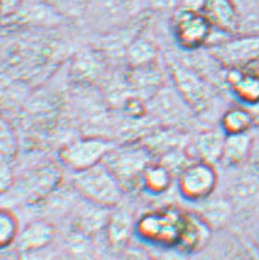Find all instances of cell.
I'll use <instances>...</instances> for the list:
<instances>
[{
  "mask_svg": "<svg viewBox=\"0 0 259 260\" xmlns=\"http://www.w3.org/2000/svg\"><path fill=\"white\" fill-rule=\"evenodd\" d=\"M154 160V155L144 144L131 143L114 147L103 162L115 176L123 192L142 187L144 171Z\"/></svg>",
  "mask_w": 259,
  "mask_h": 260,
  "instance_id": "6da1fadb",
  "label": "cell"
},
{
  "mask_svg": "<svg viewBox=\"0 0 259 260\" xmlns=\"http://www.w3.org/2000/svg\"><path fill=\"white\" fill-rule=\"evenodd\" d=\"M74 184L86 201L105 208H115L122 188L104 162L74 175Z\"/></svg>",
  "mask_w": 259,
  "mask_h": 260,
  "instance_id": "7a4b0ae2",
  "label": "cell"
},
{
  "mask_svg": "<svg viewBox=\"0 0 259 260\" xmlns=\"http://www.w3.org/2000/svg\"><path fill=\"white\" fill-rule=\"evenodd\" d=\"M183 221V211L175 208L144 214L136 222V234L146 243L154 247H176Z\"/></svg>",
  "mask_w": 259,
  "mask_h": 260,
  "instance_id": "3957f363",
  "label": "cell"
},
{
  "mask_svg": "<svg viewBox=\"0 0 259 260\" xmlns=\"http://www.w3.org/2000/svg\"><path fill=\"white\" fill-rule=\"evenodd\" d=\"M209 55L224 69H247L259 62V35H237L209 47Z\"/></svg>",
  "mask_w": 259,
  "mask_h": 260,
  "instance_id": "277c9868",
  "label": "cell"
},
{
  "mask_svg": "<svg viewBox=\"0 0 259 260\" xmlns=\"http://www.w3.org/2000/svg\"><path fill=\"white\" fill-rule=\"evenodd\" d=\"M115 146L99 137H87L74 141L60 150L59 159L66 169L76 174L103 162Z\"/></svg>",
  "mask_w": 259,
  "mask_h": 260,
  "instance_id": "5b68a950",
  "label": "cell"
},
{
  "mask_svg": "<svg viewBox=\"0 0 259 260\" xmlns=\"http://www.w3.org/2000/svg\"><path fill=\"white\" fill-rule=\"evenodd\" d=\"M218 175L213 164L193 160L177 175L180 194L188 202L207 201L216 188Z\"/></svg>",
  "mask_w": 259,
  "mask_h": 260,
  "instance_id": "8992f818",
  "label": "cell"
},
{
  "mask_svg": "<svg viewBox=\"0 0 259 260\" xmlns=\"http://www.w3.org/2000/svg\"><path fill=\"white\" fill-rule=\"evenodd\" d=\"M213 26L203 13L177 11L174 19V36L182 49L193 51L208 47L213 35Z\"/></svg>",
  "mask_w": 259,
  "mask_h": 260,
  "instance_id": "52a82bcc",
  "label": "cell"
},
{
  "mask_svg": "<svg viewBox=\"0 0 259 260\" xmlns=\"http://www.w3.org/2000/svg\"><path fill=\"white\" fill-rule=\"evenodd\" d=\"M170 71L175 88L188 108L196 114L203 113L212 99L206 80L197 71L180 63H173Z\"/></svg>",
  "mask_w": 259,
  "mask_h": 260,
  "instance_id": "ba28073f",
  "label": "cell"
},
{
  "mask_svg": "<svg viewBox=\"0 0 259 260\" xmlns=\"http://www.w3.org/2000/svg\"><path fill=\"white\" fill-rule=\"evenodd\" d=\"M212 238V226L201 215L183 211V221L176 248L191 254L204 249Z\"/></svg>",
  "mask_w": 259,
  "mask_h": 260,
  "instance_id": "9c48e42d",
  "label": "cell"
},
{
  "mask_svg": "<svg viewBox=\"0 0 259 260\" xmlns=\"http://www.w3.org/2000/svg\"><path fill=\"white\" fill-rule=\"evenodd\" d=\"M225 82L231 93L247 107L259 104V72L251 68L228 69Z\"/></svg>",
  "mask_w": 259,
  "mask_h": 260,
  "instance_id": "30bf717a",
  "label": "cell"
},
{
  "mask_svg": "<svg viewBox=\"0 0 259 260\" xmlns=\"http://www.w3.org/2000/svg\"><path fill=\"white\" fill-rule=\"evenodd\" d=\"M203 14L213 28L229 36L240 35V15L234 0H208Z\"/></svg>",
  "mask_w": 259,
  "mask_h": 260,
  "instance_id": "8fae6325",
  "label": "cell"
},
{
  "mask_svg": "<svg viewBox=\"0 0 259 260\" xmlns=\"http://www.w3.org/2000/svg\"><path fill=\"white\" fill-rule=\"evenodd\" d=\"M226 135L222 129H208L196 136L192 143V158L214 164L220 161Z\"/></svg>",
  "mask_w": 259,
  "mask_h": 260,
  "instance_id": "7c38bea8",
  "label": "cell"
},
{
  "mask_svg": "<svg viewBox=\"0 0 259 260\" xmlns=\"http://www.w3.org/2000/svg\"><path fill=\"white\" fill-rule=\"evenodd\" d=\"M136 222L134 216L125 209H116L110 213L104 230L110 246L119 248V250L127 246L132 234L136 232Z\"/></svg>",
  "mask_w": 259,
  "mask_h": 260,
  "instance_id": "4fadbf2b",
  "label": "cell"
},
{
  "mask_svg": "<svg viewBox=\"0 0 259 260\" xmlns=\"http://www.w3.org/2000/svg\"><path fill=\"white\" fill-rule=\"evenodd\" d=\"M56 230L47 221H33L25 226L17 238V248L21 252H29L46 248L53 243Z\"/></svg>",
  "mask_w": 259,
  "mask_h": 260,
  "instance_id": "5bb4252c",
  "label": "cell"
},
{
  "mask_svg": "<svg viewBox=\"0 0 259 260\" xmlns=\"http://www.w3.org/2000/svg\"><path fill=\"white\" fill-rule=\"evenodd\" d=\"M252 137L247 134L226 135L220 162L225 166H240L251 156Z\"/></svg>",
  "mask_w": 259,
  "mask_h": 260,
  "instance_id": "9a60e30c",
  "label": "cell"
},
{
  "mask_svg": "<svg viewBox=\"0 0 259 260\" xmlns=\"http://www.w3.org/2000/svg\"><path fill=\"white\" fill-rule=\"evenodd\" d=\"M174 174L163 162L153 161L144 171L142 177V188L150 194H163L171 187Z\"/></svg>",
  "mask_w": 259,
  "mask_h": 260,
  "instance_id": "2e32d148",
  "label": "cell"
},
{
  "mask_svg": "<svg viewBox=\"0 0 259 260\" xmlns=\"http://www.w3.org/2000/svg\"><path fill=\"white\" fill-rule=\"evenodd\" d=\"M255 123L252 111L246 108H231L220 119V127L225 135L247 134Z\"/></svg>",
  "mask_w": 259,
  "mask_h": 260,
  "instance_id": "e0dca14e",
  "label": "cell"
},
{
  "mask_svg": "<svg viewBox=\"0 0 259 260\" xmlns=\"http://www.w3.org/2000/svg\"><path fill=\"white\" fill-rule=\"evenodd\" d=\"M59 174L58 171L54 170L52 168H44L37 174L32 175L28 177L23 184L22 196L27 199L41 198L46 193L49 192L53 188V186L58 182Z\"/></svg>",
  "mask_w": 259,
  "mask_h": 260,
  "instance_id": "ac0fdd59",
  "label": "cell"
},
{
  "mask_svg": "<svg viewBox=\"0 0 259 260\" xmlns=\"http://www.w3.org/2000/svg\"><path fill=\"white\" fill-rule=\"evenodd\" d=\"M109 208L102 207L92 203V208H83L78 214V232L83 235H91L98 232L99 230H105L110 213H105Z\"/></svg>",
  "mask_w": 259,
  "mask_h": 260,
  "instance_id": "d6986e66",
  "label": "cell"
},
{
  "mask_svg": "<svg viewBox=\"0 0 259 260\" xmlns=\"http://www.w3.org/2000/svg\"><path fill=\"white\" fill-rule=\"evenodd\" d=\"M156 56L155 47L152 42L144 38H137L128 45L127 61L132 69L147 68L154 65Z\"/></svg>",
  "mask_w": 259,
  "mask_h": 260,
  "instance_id": "ffe728a7",
  "label": "cell"
},
{
  "mask_svg": "<svg viewBox=\"0 0 259 260\" xmlns=\"http://www.w3.org/2000/svg\"><path fill=\"white\" fill-rule=\"evenodd\" d=\"M240 15V35H259V0H234Z\"/></svg>",
  "mask_w": 259,
  "mask_h": 260,
  "instance_id": "44dd1931",
  "label": "cell"
},
{
  "mask_svg": "<svg viewBox=\"0 0 259 260\" xmlns=\"http://www.w3.org/2000/svg\"><path fill=\"white\" fill-rule=\"evenodd\" d=\"M20 235L19 220L11 210L3 209L0 215V244L7 248L17 241Z\"/></svg>",
  "mask_w": 259,
  "mask_h": 260,
  "instance_id": "7402d4cb",
  "label": "cell"
},
{
  "mask_svg": "<svg viewBox=\"0 0 259 260\" xmlns=\"http://www.w3.org/2000/svg\"><path fill=\"white\" fill-rule=\"evenodd\" d=\"M174 94L175 93H173L171 90H168V92L158 90L154 96L153 108H154L155 113L169 120H173V117L180 116V114H181L180 105L176 104L177 101Z\"/></svg>",
  "mask_w": 259,
  "mask_h": 260,
  "instance_id": "603a6c76",
  "label": "cell"
},
{
  "mask_svg": "<svg viewBox=\"0 0 259 260\" xmlns=\"http://www.w3.org/2000/svg\"><path fill=\"white\" fill-rule=\"evenodd\" d=\"M259 193V180L255 176L240 178L233 187V194L239 199L254 198Z\"/></svg>",
  "mask_w": 259,
  "mask_h": 260,
  "instance_id": "cb8c5ba5",
  "label": "cell"
},
{
  "mask_svg": "<svg viewBox=\"0 0 259 260\" xmlns=\"http://www.w3.org/2000/svg\"><path fill=\"white\" fill-rule=\"evenodd\" d=\"M17 141L13 127L9 125L5 120L2 122V159L9 161L16 154Z\"/></svg>",
  "mask_w": 259,
  "mask_h": 260,
  "instance_id": "d4e9b609",
  "label": "cell"
},
{
  "mask_svg": "<svg viewBox=\"0 0 259 260\" xmlns=\"http://www.w3.org/2000/svg\"><path fill=\"white\" fill-rule=\"evenodd\" d=\"M230 214V208L226 203H222V201H216L214 203H210L204 209V214L201 215L210 226L220 225L228 219Z\"/></svg>",
  "mask_w": 259,
  "mask_h": 260,
  "instance_id": "484cf974",
  "label": "cell"
},
{
  "mask_svg": "<svg viewBox=\"0 0 259 260\" xmlns=\"http://www.w3.org/2000/svg\"><path fill=\"white\" fill-rule=\"evenodd\" d=\"M156 252L152 253L154 260H188V254L176 247L160 248L155 247Z\"/></svg>",
  "mask_w": 259,
  "mask_h": 260,
  "instance_id": "4316f807",
  "label": "cell"
},
{
  "mask_svg": "<svg viewBox=\"0 0 259 260\" xmlns=\"http://www.w3.org/2000/svg\"><path fill=\"white\" fill-rule=\"evenodd\" d=\"M117 260H154L152 253H148L142 248L125 247L120 252Z\"/></svg>",
  "mask_w": 259,
  "mask_h": 260,
  "instance_id": "83f0119b",
  "label": "cell"
},
{
  "mask_svg": "<svg viewBox=\"0 0 259 260\" xmlns=\"http://www.w3.org/2000/svg\"><path fill=\"white\" fill-rule=\"evenodd\" d=\"M208 0H180L179 9L192 13H203Z\"/></svg>",
  "mask_w": 259,
  "mask_h": 260,
  "instance_id": "f1b7e54d",
  "label": "cell"
},
{
  "mask_svg": "<svg viewBox=\"0 0 259 260\" xmlns=\"http://www.w3.org/2000/svg\"><path fill=\"white\" fill-rule=\"evenodd\" d=\"M23 0H2V16L3 19H7L9 16H13L22 5Z\"/></svg>",
  "mask_w": 259,
  "mask_h": 260,
  "instance_id": "f546056e",
  "label": "cell"
},
{
  "mask_svg": "<svg viewBox=\"0 0 259 260\" xmlns=\"http://www.w3.org/2000/svg\"><path fill=\"white\" fill-rule=\"evenodd\" d=\"M257 243H258V248H259V232H258V238H257Z\"/></svg>",
  "mask_w": 259,
  "mask_h": 260,
  "instance_id": "4dcf8cb0",
  "label": "cell"
}]
</instances>
